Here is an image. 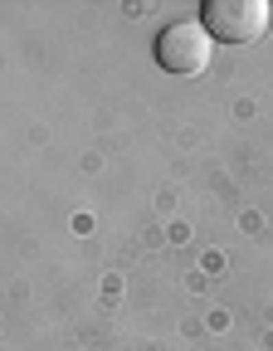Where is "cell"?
<instances>
[{"label": "cell", "instance_id": "6da1fadb", "mask_svg": "<svg viewBox=\"0 0 273 351\" xmlns=\"http://www.w3.org/2000/svg\"><path fill=\"white\" fill-rule=\"evenodd\" d=\"M268 0H205L200 5V25L210 29V39L224 44H249L268 29Z\"/></svg>", "mask_w": 273, "mask_h": 351}, {"label": "cell", "instance_id": "7a4b0ae2", "mask_svg": "<svg viewBox=\"0 0 273 351\" xmlns=\"http://www.w3.org/2000/svg\"><path fill=\"white\" fill-rule=\"evenodd\" d=\"M156 64L166 73H200L210 64V29L200 20H171L156 34Z\"/></svg>", "mask_w": 273, "mask_h": 351}]
</instances>
